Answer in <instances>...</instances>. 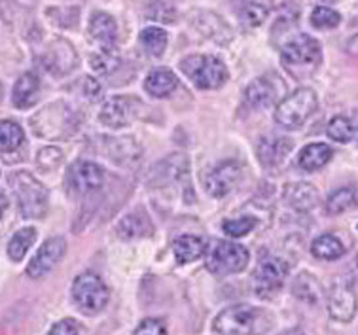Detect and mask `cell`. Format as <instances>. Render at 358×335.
Here are the masks:
<instances>
[{
	"label": "cell",
	"instance_id": "obj_3",
	"mask_svg": "<svg viewBox=\"0 0 358 335\" xmlns=\"http://www.w3.org/2000/svg\"><path fill=\"white\" fill-rule=\"evenodd\" d=\"M317 93L311 87H300L285 97L275 108V120L287 129H298L317 110Z\"/></svg>",
	"mask_w": 358,
	"mask_h": 335
},
{
	"label": "cell",
	"instance_id": "obj_24",
	"mask_svg": "<svg viewBox=\"0 0 358 335\" xmlns=\"http://www.w3.org/2000/svg\"><path fill=\"white\" fill-rule=\"evenodd\" d=\"M311 254L315 258L324 259V262H332V259L341 258L345 254V246L332 233H324L313 241Z\"/></svg>",
	"mask_w": 358,
	"mask_h": 335
},
{
	"label": "cell",
	"instance_id": "obj_43",
	"mask_svg": "<svg viewBox=\"0 0 358 335\" xmlns=\"http://www.w3.org/2000/svg\"><path fill=\"white\" fill-rule=\"evenodd\" d=\"M292 335H303V334H292Z\"/></svg>",
	"mask_w": 358,
	"mask_h": 335
},
{
	"label": "cell",
	"instance_id": "obj_14",
	"mask_svg": "<svg viewBox=\"0 0 358 335\" xmlns=\"http://www.w3.org/2000/svg\"><path fill=\"white\" fill-rule=\"evenodd\" d=\"M241 178V165L237 162H222L216 165L205 178V187L208 195L213 197H224L235 187Z\"/></svg>",
	"mask_w": 358,
	"mask_h": 335
},
{
	"label": "cell",
	"instance_id": "obj_2",
	"mask_svg": "<svg viewBox=\"0 0 358 335\" xmlns=\"http://www.w3.org/2000/svg\"><path fill=\"white\" fill-rule=\"evenodd\" d=\"M10 186L25 218H42L48 211V190L33 174L17 171L10 176Z\"/></svg>",
	"mask_w": 358,
	"mask_h": 335
},
{
	"label": "cell",
	"instance_id": "obj_8",
	"mask_svg": "<svg viewBox=\"0 0 358 335\" xmlns=\"http://www.w3.org/2000/svg\"><path fill=\"white\" fill-rule=\"evenodd\" d=\"M72 127L71 112L63 104H52L33 117V129L44 138H59L65 136Z\"/></svg>",
	"mask_w": 358,
	"mask_h": 335
},
{
	"label": "cell",
	"instance_id": "obj_11",
	"mask_svg": "<svg viewBox=\"0 0 358 335\" xmlns=\"http://www.w3.org/2000/svg\"><path fill=\"white\" fill-rule=\"evenodd\" d=\"M328 313L338 322H349L357 315V294L349 283L339 280L328 294Z\"/></svg>",
	"mask_w": 358,
	"mask_h": 335
},
{
	"label": "cell",
	"instance_id": "obj_17",
	"mask_svg": "<svg viewBox=\"0 0 358 335\" xmlns=\"http://www.w3.org/2000/svg\"><path fill=\"white\" fill-rule=\"evenodd\" d=\"M288 206H292L298 213H307L313 206L319 203V192L317 187L309 184V182H294L287 184L285 194H282Z\"/></svg>",
	"mask_w": 358,
	"mask_h": 335
},
{
	"label": "cell",
	"instance_id": "obj_6",
	"mask_svg": "<svg viewBox=\"0 0 358 335\" xmlns=\"http://www.w3.org/2000/svg\"><path fill=\"white\" fill-rule=\"evenodd\" d=\"M72 299L84 315H97L108 303V288L97 275L82 273L72 284Z\"/></svg>",
	"mask_w": 358,
	"mask_h": 335
},
{
	"label": "cell",
	"instance_id": "obj_23",
	"mask_svg": "<svg viewBox=\"0 0 358 335\" xmlns=\"http://www.w3.org/2000/svg\"><path fill=\"white\" fill-rule=\"evenodd\" d=\"M117 235L125 241H131V238H141L146 237L154 233V226L150 224L148 216L143 213H131L127 216L120 220L117 224Z\"/></svg>",
	"mask_w": 358,
	"mask_h": 335
},
{
	"label": "cell",
	"instance_id": "obj_25",
	"mask_svg": "<svg viewBox=\"0 0 358 335\" xmlns=\"http://www.w3.org/2000/svg\"><path fill=\"white\" fill-rule=\"evenodd\" d=\"M245 99L255 108H266L275 101V87L267 82L266 78H258L247 85Z\"/></svg>",
	"mask_w": 358,
	"mask_h": 335
},
{
	"label": "cell",
	"instance_id": "obj_19",
	"mask_svg": "<svg viewBox=\"0 0 358 335\" xmlns=\"http://www.w3.org/2000/svg\"><path fill=\"white\" fill-rule=\"evenodd\" d=\"M40 78L34 72H25L13 85V104L17 108H31L38 101Z\"/></svg>",
	"mask_w": 358,
	"mask_h": 335
},
{
	"label": "cell",
	"instance_id": "obj_9",
	"mask_svg": "<svg viewBox=\"0 0 358 335\" xmlns=\"http://www.w3.org/2000/svg\"><path fill=\"white\" fill-rule=\"evenodd\" d=\"M66 252V243L63 237L48 238L44 245L40 246L38 252L34 254L31 264L27 265V275L31 278H40L48 275L55 265L63 259Z\"/></svg>",
	"mask_w": 358,
	"mask_h": 335
},
{
	"label": "cell",
	"instance_id": "obj_30",
	"mask_svg": "<svg viewBox=\"0 0 358 335\" xmlns=\"http://www.w3.org/2000/svg\"><path fill=\"white\" fill-rule=\"evenodd\" d=\"M199 25H207V29H201L203 34L207 36V38H215L216 42H226V40L231 38V31H229V27L224 23V21L215 15V13H208V12H201L199 13Z\"/></svg>",
	"mask_w": 358,
	"mask_h": 335
},
{
	"label": "cell",
	"instance_id": "obj_26",
	"mask_svg": "<svg viewBox=\"0 0 358 335\" xmlns=\"http://www.w3.org/2000/svg\"><path fill=\"white\" fill-rule=\"evenodd\" d=\"M34 241H36V229L34 227H23V229H20L8 243V256H10V259L12 262H21V259L25 258L29 248L34 245Z\"/></svg>",
	"mask_w": 358,
	"mask_h": 335
},
{
	"label": "cell",
	"instance_id": "obj_15",
	"mask_svg": "<svg viewBox=\"0 0 358 335\" xmlns=\"http://www.w3.org/2000/svg\"><path fill=\"white\" fill-rule=\"evenodd\" d=\"M135 116L131 101L127 97H112L103 104L99 112V122L110 127V129H120L129 125V122Z\"/></svg>",
	"mask_w": 358,
	"mask_h": 335
},
{
	"label": "cell",
	"instance_id": "obj_20",
	"mask_svg": "<svg viewBox=\"0 0 358 335\" xmlns=\"http://www.w3.org/2000/svg\"><path fill=\"white\" fill-rule=\"evenodd\" d=\"M173 252L178 264H189L207 254V243L196 235H180L173 241Z\"/></svg>",
	"mask_w": 358,
	"mask_h": 335
},
{
	"label": "cell",
	"instance_id": "obj_35",
	"mask_svg": "<svg viewBox=\"0 0 358 335\" xmlns=\"http://www.w3.org/2000/svg\"><path fill=\"white\" fill-rule=\"evenodd\" d=\"M341 23V15L328 6H317L311 12V25L315 29H334Z\"/></svg>",
	"mask_w": 358,
	"mask_h": 335
},
{
	"label": "cell",
	"instance_id": "obj_12",
	"mask_svg": "<svg viewBox=\"0 0 358 335\" xmlns=\"http://www.w3.org/2000/svg\"><path fill=\"white\" fill-rule=\"evenodd\" d=\"M66 182L76 194H90V192H95L103 186L104 171L99 167L97 163L76 162L69 169Z\"/></svg>",
	"mask_w": 358,
	"mask_h": 335
},
{
	"label": "cell",
	"instance_id": "obj_42",
	"mask_svg": "<svg viewBox=\"0 0 358 335\" xmlns=\"http://www.w3.org/2000/svg\"><path fill=\"white\" fill-rule=\"evenodd\" d=\"M8 208V199L6 195L0 194V218H2V214H4V211Z\"/></svg>",
	"mask_w": 358,
	"mask_h": 335
},
{
	"label": "cell",
	"instance_id": "obj_36",
	"mask_svg": "<svg viewBox=\"0 0 358 335\" xmlns=\"http://www.w3.org/2000/svg\"><path fill=\"white\" fill-rule=\"evenodd\" d=\"M90 65L93 66V71L99 74H110L112 71H116L120 65V59L114 55V50H101L90 59Z\"/></svg>",
	"mask_w": 358,
	"mask_h": 335
},
{
	"label": "cell",
	"instance_id": "obj_10",
	"mask_svg": "<svg viewBox=\"0 0 358 335\" xmlns=\"http://www.w3.org/2000/svg\"><path fill=\"white\" fill-rule=\"evenodd\" d=\"M280 57L287 66L296 65H317L320 61V44L309 34H298L282 48Z\"/></svg>",
	"mask_w": 358,
	"mask_h": 335
},
{
	"label": "cell",
	"instance_id": "obj_41",
	"mask_svg": "<svg viewBox=\"0 0 358 335\" xmlns=\"http://www.w3.org/2000/svg\"><path fill=\"white\" fill-rule=\"evenodd\" d=\"M84 93L87 95L90 101H99L101 99V84H99L97 80H93V78H85Z\"/></svg>",
	"mask_w": 358,
	"mask_h": 335
},
{
	"label": "cell",
	"instance_id": "obj_22",
	"mask_svg": "<svg viewBox=\"0 0 358 335\" xmlns=\"http://www.w3.org/2000/svg\"><path fill=\"white\" fill-rule=\"evenodd\" d=\"M176 85H178V80L169 69H154L144 80V90L156 99L171 95L176 90Z\"/></svg>",
	"mask_w": 358,
	"mask_h": 335
},
{
	"label": "cell",
	"instance_id": "obj_27",
	"mask_svg": "<svg viewBox=\"0 0 358 335\" xmlns=\"http://www.w3.org/2000/svg\"><path fill=\"white\" fill-rule=\"evenodd\" d=\"M292 292L294 296L300 297L301 301L307 303H317L320 297V283L317 278L309 275V273H301L296 277V280L292 283Z\"/></svg>",
	"mask_w": 358,
	"mask_h": 335
},
{
	"label": "cell",
	"instance_id": "obj_13",
	"mask_svg": "<svg viewBox=\"0 0 358 335\" xmlns=\"http://www.w3.org/2000/svg\"><path fill=\"white\" fill-rule=\"evenodd\" d=\"M42 63H44L46 71H50L55 76H63V74H69L76 66L78 55L74 52L71 42L57 38L50 44L44 57H42Z\"/></svg>",
	"mask_w": 358,
	"mask_h": 335
},
{
	"label": "cell",
	"instance_id": "obj_34",
	"mask_svg": "<svg viewBox=\"0 0 358 335\" xmlns=\"http://www.w3.org/2000/svg\"><path fill=\"white\" fill-rule=\"evenodd\" d=\"M255 226L256 218H252V216H241V218H231L222 222V229L231 238L245 237V235H248L255 229Z\"/></svg>",
	"mask_w": 358,
	"mask_h": 335
},
{
	"label": "cell",
	"instance_id": "obj_38",
	"mask_svg": "<svg viewBox=\"0 0 358 335\" xmlns=\"http://www.w3.org/2000/svg\"><path fill=\"white\" fill-rule=\"evenodd\" d=\"M36 163L44 171H53L63 163V152L55 148V146H46V148L40 150L38 155H36Z\"/></svg>",
	"mask_w": 358,
	"mask_h": 335
},
{
	"label": "cell",
	"instance_id": "obj_1",
	"mask_svg": "<svg viewBox=\"0 0 358 335\" xmlns=\"http://www.w3.org/2000/svg\"><path fill=\"white\" fill-rule=\"evenodd\" d=\"M273 328V316L252 305H234L224 309L213 322L220 335H264Z\"/></svg>",
	"mask_w": 358,
	"mask_h": 335
},
{
	"label": "cell",
	"instance_id": "obj_44",
	"mask_svg": "<svg viewBox=\"0 0 358 335\" xmlns=\"http://www.w3.org/2000/svg\"><path fill=\"white\" fill-rule=\"evenodd\" d=\"M357 135H358V129H357Z\"/></svg>",
	"mask_w": 358,
	"mask_h": 335
},
{
	"label": "cell",
	"instance_id": "obj_7",
	"mask_svg": "<svg viewBox=\"0 0 358 335\" xmlns=\"http://www.w3.org/2000/svg\"><path fill=\"white\" fill-rule=\"evenodd\" d=\"M288 271H290V267L282 258L267 256V258L262 259L260 265L256 267L255 275H252L256 296L264 297V299L273 297L287 283Z\"/></svg>",
	"mask_w": 358,
	"mask_h": 335
},
{
	"label": "cell",
	"instance_id": "obj_4",
	"mask_svg": "<svg viewBox=\"0 0 358 335\" xmlns=\"http://www.w3.org/2000/svg\"><path fill=\"white\" fill-rule=\"evenodd\" d=\"M180 69L199 90H218L228 80V69L216 55H188Z\"/></svg>",
	"mask_w": 358,
	"mask_h": 335
},
{
	"label": "cell",
	"instance_id": "obj_32",
	"mask_svg": "<svg viewBox=\"0 0 358 335\" xmlns=\"http://www.w3.org/2000/svg\"><path fill=\"white\" fill-rule=\"evenodd\" d=\"M357 203V192L352 187H339L330 197L326 199V213L328 214H341L352 208Z\"/></svg>",
	"mask_w": 358,
	"mask_h": 335
},
{
	"label": "cell",
	"instance_id": "obj_37",
	"mask_svg": "<svg viewBox=\"0 0 358 335\" xmlns=\"http://www.w3.org/2000/svg\"><path fill=\"white\" fill-rule=\"evenodd\" d=\"M176 0H150L152 17L162 23H173L176 17Z\"/></svg>",
	"mask_w": 358,
	"mask_h": 335
},
{
	"label": "cell",
	"instance_id": "obj_18",
	"mask_svg": "<svg viewBox=\"0 0 358 335\" xmlns=\"http://www.w3.org/2000/svg\"><path fill=\"white\" fill-rule=\"evenodd\" d=\"M90 34L101 45V50H114L117 40L116 21L108 13H93L92 21H90Z\"/></svg>",
	"mask_w": 358,
	"mask_h": 335
},
{
	"label": "cell",
	"instance_id": "obj_33",
	"mask_svg": "<svg viewBox=\"0 0 358 335\" xmlns=\"http://www.w3.org/2000/svg\"><path fill=\"white\" fill-rule=\"evenodd\" d=\"M326 133H328V136H330L332 141L345 144V142H351L352 138H355V135H357V127L352 125V122L349 117L336 116L330 120V123H328Z\"/></svg>",
	"mask_w": 358,
	"mask_h": 335
},
{
	"label": "cell",
	"instance_id": "obj_21",
	"mask_svg": "<svg viewBox=\"0 0 358 335\" xmlns=\"http://www.w3.org/2000/svg\"><path fill=\"white\" fill-rule=\"evenodd\" d=\"M332 148L324 144V142H313V144H307L306 148L301 150L300 155H298V165H300L303 171L307 173H313V171H319L326 165V163L332 159Z\"/></svg>",
	"mask_w": 358,
	"mask_h": 335
},
{
	"label": "cell",
	"instance_id": "obj_31",
	"mask_svg": "<svg viewBox=\"0 0 358 335\" xmlns=\"http://www.w3.org/2000/svg\"><path fill=\"white\" fill-rule=\"evenodd\" d=\"M167 33L159 29V27H148V29H144L143 33H141V44L146 52L154 55V57H159L165 52V48H167Z\"/></svg>",
	"mask_w": 358,
	"mask_h": 335
},
{
	"label": "cell",
	"instance_id": "obj_39",
	"mask_svg": "<svg viewBox=\"0 0 358 335\" xmlns=\"http://www.w3.org/2000/svg\"><path fill=\"white\" fill-rule=\"evenodd\" d=\"M133 335H167V328L157 318H144L133 332Z\"/></svg>",
	"mask_w": 358,
	"mask_h": 335
},
{
	"label": "cell",
	"instance_id": "obj_40",
	"mask_svg": "<svg viewBox=\"0 0 358 335\" xmlns=\"http://www.w3.org/2000/svg\"><path fill=\"white\" fill-rule=\"evenodd\" d=\"M48 335H78V324L71 318H65L61 322L53 324V328L50 329Z\"/></svg>",
	"mask_w": 358,
	"mask_h": 335
},
{
	"label": "cell",
	"instance_id": "obj_29",
	"mask_svg": "<svg viewBox=\"0 0 358 335\" xmlns=\"http://www.w3.org/2000/svg\"><path fill=\"white\" fill-rule=\"evenodd\" d=\"M25 141V133L12 120H4L0 122V150L2 152H13L17 150Z\"/></svg>",
	"mask_w": 358,
	"mask_h": 335
},
{
	"label": "cell",
	"instance_id": "obj_5",
	"mask_svg": "<svg viewBox=\"0 0 358 335\" xmlns=\"http://www.w3.org/2000/svg\"><path fill=\"white\" fill-rule=\"evenodd\" d=\"M250 254L243 245L229 243V241H216L215 245L207 248V269L213 275L224 277L231 273H241L247 267Z\"/></svg>",
	"mask_w": 358,
	"mask_h": 335
},
{
	"label": "cell",
	"instance_id": "obj_28",
	"mask_svg": "<svg viewBox=\"0 0 358 335\" xmlns=\"http://www.w3.org/2000/svg\"><path fill=\"white\" fill-rule=\"evenodd\" d=\"M273 10V0H248L243 8V21L248 27H260Z\"/></svg>",
	"mask_w": 358,
	"mask_h": 335
},
{
	"label": "cell",
	"instance_id": "obj_16",
	"mask_svg": "<svg viewBox=\"0 0 358 335\" xmlns=\"http://www.w3.org/2000/svg\"><path fill=\"white\" fill-rule=\"evenodd\" d=\"M292 152V141L285 136H264L258 142V157L266 167H279Z\"/></svg>",
	"mask_w": 358,
	"mask_h": 335
}]
</instances>
